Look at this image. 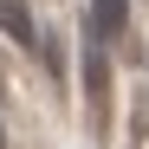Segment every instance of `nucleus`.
<instances>
[{
    "mask_svg": "<svg viewBox=\"0 0 149 149\" xmlns=\"http://www.w3.org/2000/svg\"><path fill=\"white\" fill-rule=\"evenodd\" d=\"M123 26H130V0H91V13H84V45L104 52Z\"/></svg>",
    "mask_w": 149,
    "mask_h": 149,
    "instance_id": "nucleus-1",
    "label": "nucleus"
},
{
    "mask_svg": "<svg viewBox=\"0 0 149 149\" xmlns=\"http://www.w3.org/2000/svg\"><path fill=\"white\" fill-rule=\"evenodd\" d=\"M0 33H7L13 45H26V52H39V26H33L26 0H0Z\"/></svg>",
    "mask_w": 149,
    "mask_h": 149,
    "instance_id": "nucleus-2",
    "label": "nucleus"
},
{
    "mask_svg": "<svg viewBox=\"0 0 149 149\" xmlns=\"http://www.w3.org/2000/svg\"><path fill=\"white\" fill-rule=\"evenodd\" d=\"M0 149H7V136H0Z\"/></svg>",
    "mask_w": 149,
    "mask_h": 149,
    "instance_id": "nucleus-3",
    "label": "nucleus"
}]
</instances>
